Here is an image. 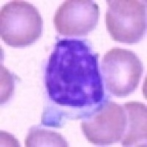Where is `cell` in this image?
Listing matches in <instances>:
<instances>
[{
  "label": "cell",
  "mask_w": 147,
  "mask_h": 147,
  "mask_svg": "<svg viewBox=\"0 0 147 147\" xmlns=\"http://www.w3.org/2000/svg\"><path fill=\"white\" fill-rule=\"evenodd\" d=\"M45 84L58 105L83 108L100 103L104 88L98 55L84 40H59L49 59Z\"/></svg>",
  "instance_id": "6da1fadb"
},
{
  "label": "cell",
  "mask_w": 147,
  "mask_h": 147,
  "mask_svg": "<svg viewBox=\"0 0 147 147\" xmlns=\"http://www.w3.org/2000/svg\"><path fill=\"white\" fill-rule=\"evenodd\" d=\"M43 32V19L38 9L25 1L5 4L0 11V34L2 40L12 47L34 44Z\"/></svg>",
  "instance_id": "7a4b0ae2"
},
{
  "label": "cell",
  "mask_w": 147,
  "mask_h": 147,
  "mask_svg": "<svg viewBox=\"0 0 147 147\" xmlns=\"http://www.w3.org/2000/svg\"><path fill=\"white\" fill-rule=\"evenodd\" d=\"M106 27L114 40L132 44L143 38L146 30V5L140 0H107Z\"/></svg>",
  "instance_id": "3957f363"
},
{
  "label": "cell",
  "mask_w": 147,
  "mask_h": 147,
  "mask_svg": "<svg viewBox=\"0 0 147 147\" xmlns=\"http://www.w3.org/2000/svg\"><path fill=\"white\" fill-rule=\"evenodd\" d=\"M102 70L106 88L110 94L124 97L138 88L144 66L133 52L113 48L104 56Z\"/></svg>",
  "instance_id": "277c9868"
},
{
  "label": "cell",
  "mask_w": 147,
  "mask_h": 147,
  "mask_svg": "<svg viewBox=\"0 0 147 147\" xmlns=\"http://www.w3.org/2000/svg\"><path fill=\"white\" fill-rule=\"evenodd\" d=\"M127 113L123 106L107 102L81 123L84 136L96 145H110L121 141L127 128Z\"/></svg>",
  "instance_id": "5b68a950"
},
{
  "label": "cell",
  "mask_w": 147,
  "mask_h": 147,
  "mask_svg": "<svg viewBox=\"0 0 147 147\" xmlns=\"http://www.w3.org/2000/svg\"><path fill=\"white\" fill-rule=\"evenodd\" d=\"M99 18V5L90 0H69L57 8L54 24L64 36H85L95 29Z\"/></svg>",
  "instance_id": "8992f818"
},
{
  "label": "cell",
  "mask_w": 147,
  "mask_h": 147,
  "mask_svg": "<svg viewBox=\"0 0 147 147\" xmlns=\"http://www.w3.org/2000/svg\"><path fill=\"white\" fill-rule=\"evenodd\" d=\"M127 113V124L121 140L123 146H146V107L140 102H128L123 105Z\"/></svg>",
  "instance_id": "52a82bcc"
},
{
  "label": "cell",
  "mask_w": 147,
  "mask_h": 147,
  "mask_svg": "<svg viewBox=\"0 0 147 147\" xmlns=\"http://www.w3.org/2000/svg\"><path fill=\"white\" fill-rule=\"evenodd\" d=\"M61 135L43 129L32 128L25 139V146H68Z\"/></svg>",
  "instance_id": "ba28073f"
}]
</instances>
